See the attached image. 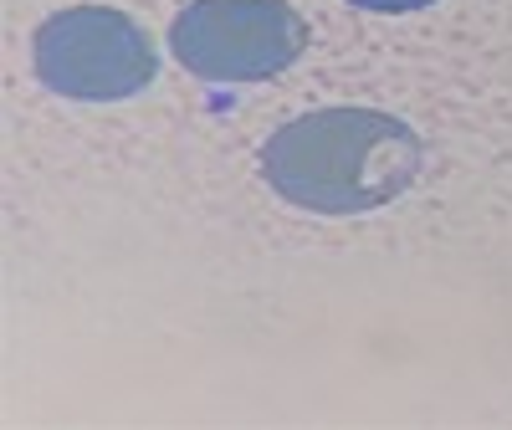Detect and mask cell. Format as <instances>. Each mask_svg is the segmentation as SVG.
I'll return each instance as SVG.
<instances>
[{"label":"cell","mask_w":512,"mask_h":430,"mask_svg":"<svg viewBox=\"0 0 512 430\" xmlns=\"http://www.w3.org/2000/svg\"><path fill=\"white\" fill-rule=\"evenodd\" d=\"M308 47V21L287 0H190L169 26L175 62L205 82H267Z\"/></svg>","instance_id":"3"},{"label":"cell","mask_w":512,"mask_h":430,"mask_svg":"<svg viewBox=\"0 0 512 430\" xmlns=\"http://www.w3.org/2000/svg\"><path fill=\"white\" fill-rule=\"evenodd\" d=\"M425 169L415 128L374 108H318L282 123L262 149V180L297 210L364 215L400 200Z\"/></svg>","instance_id":"1"},{"label":"cell","mask_w":512,"mask_h":430,"mask_svg":"<svg viewBox=\"0 0 512 430\" xmlns=\"http://www.w3.org/2000/svg\"><path fill=\"white\" fill-rule=\"evenodd\" d=\"M359 11H379V16H410V11H425L436 6V0H349Z\"/></svg>","instance_id":"4"},{"label":"cell","mask_w":512,"mask_h":430,"mask_svg":"<svg viewBox=\"0 0 512 430\" xmlns=\"http://www.w3.org/2000/svg\"><path fill=\"white\" fill-rule=\"evenodd\" d=\"M31 67L41 88L77 103H123L144 93L159 57L149 31L113 6H67L31 36Z\"/></svg>","instance_id":"2"}]
</instances>
